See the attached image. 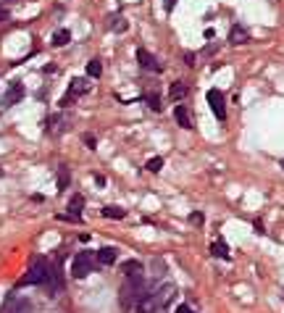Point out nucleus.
Instances as JSON below:
<instances>
[{"label": "nucleus", "mask_w": 284, "mask_h": 313, "mask_svg": "<svg viewBox=\"0 0 284 313\" xmlns=\"http://www.w3.org/2000/svg\"><path fill=\"white\" fill-rule=\"evenodd\" d=\"M21 100H24V84L13 82V84L8 87V93L3 95V105L11 108V105H16V103H21Z\"/></svg>", "instance_id": "6e6552de"}, {"label": "nucleus", "mask_w": 284, "mask_h": 313, "mask_svg": "<svg viewBox=\"0 0 284 313\" xmlns=\"http://www.w3.org/2000/svg\"><path fill=\"white\" fill-rule=\"evenodd\" d=\"M82 140H84V145H87V148H90V150H95V145H98V140L92 137V134H84V137H82Z\"/></svg>", "instance_id": "a878e982"}, {"label": "nucleus", "mask_w": 284, "mask_h": 313, "mask_svg": "<svg viewBox=\"0 0 284 313\" xmlns=\"http://www.w3.org/2000/svg\"><path fill=\"white\" fill-rule=\"evenodd\" d=\"M48 274H50V263H48L45 258H34V261L29 263L27 277L21 279V284H42V282L48 279Z\"/></svg>", "instance_id": "7ed1b4c3"}, {"label": "nucleus", "mask_w": 284, "mask_h": 313, "mask_svg": "<svg viewBox=\"0 0 284 313\" xmlns=\"http://www.w3.org/2000/svg\"><path fill=\"white\" fill-rule=\"evenodd\" d=\"M174 3H177V0H166V3H163V8H166V13H171V11H174Z\"/></svg>", "instance_id": "cd10ccee"}, {"label": "nucleus", "mask_w": 284, "mask_h": 313, "mask_svg": "<svg viewBox=\"0 0 284 313\" xmlns=\"http://www.w3.org/2000/svg\"><path fill=\"white\" fill-rule=\"evenodd\" d=\"M0 176H3V169H0Z\"/></svg>", "instance_id": "7c9ffc66"}, {"label": "nucleus", "mask_w": 284, "mask_h": 313, "mask_svg": "<svg viewBox=\"0 0 284 313\" xmlns=\"http://www.w3.org/2000/svg\"><path fill=\"white\" fill-rule=\"evenodd\" d=\"M0 21H8V11H3V8H0Z\"/></svg>", "instance_id": "c756f323"}, {"label": "nucleus", "mask_w": 284, "mask_h": 313, "mask_svg": "<svg viewBox=\"0 0 284 313\" xmlns=\"http://www.w3.org/2000/svg\"><path fill=\"white\" fill-rule=\"evenodd\" d=\"M63 124H69V121H66V116H53V119L48 121V132H50V134H61L63 129H66Z\"/></svg>", "instance_id": "dca6fc26"}, {"label": "nucleus", "mask_w": 284, "mask_h": 313, "mask_svg": "<svg viewBox=\"0 0 284 313\" xmlns=\"http://www.w3.org/2000/svg\"><path fill=\"white\" fill-rule=\"evenodd\" d=\"M100 74H103V66H100L98 58H92L90 63H87V77H90V79H98Z\"/></svg>", "instance_id": "a211bd4d"}, {"label": "nucleus", "mask_w": 284, "mask_h": 313, "mask_svg": "<svg viewBox=\"0 0 284 313\" xmlns=\"http://www.w3.org/2000/svg\"><path fill=\"white\" fill-rule=\"evenodd\" d=\"M174 119H177V124L182 129H192V116H190L187 105H177V108H174Z\"/></svg>", "instance_id": "9d476101"}, {"label": "nucleus", "mask_w": 284, "mask_h": 313, "mask_svg": "<svg viewBox=\"0 0 284 313\" xmlns=\"http://www.w3.org/2000/svg\"><path fill=\"white\" fill-rule=\"evenodd\" d=\"M66 187H69V169L61 166V171H58V190H66Z\"/></svg>", "instance_id": "aec40b11"}, {"label": "nucleus", "mask_w": 284, "mask_h": 313, "mask_svg": "<svg viewBox=\"0 0 284 313\" xmlns=\"http://www.w3.org/2000/svg\"><path fill=\"white\" fill-rule=\"evenodd\" d=\"M248 40H250V32L245 27H232V32H229V42L232 45H245Z\"/></svg>", "instance_id": "9b49d317"}, {"label": "nucleus", "mask_w": 284, "mask_h": 313, "mask_svg": "<svg viewBox=\"0 0 284 313\" xmlns=\"http://www.w3.org/2000/svg\"><path fill=\"white\" fill-rule=\"evenodd\" d=\"M116 258H119V250H116V248H100V250H98V261H100L103 266H113Z\"/></svg>", "instance_id": "f8f14e48"}, {"label": "nucleus", "mask_w": 284, "mask_h": 313, "mask_svg": "<svg viewBox=\"0 0 284 313\" xmlns=\"http://www.w3.org/2000/svg\"><path fill=\"white\" fill-rule=\"evenodd\" d=\"M90 87H92L90 82L79 77V79H74V82H71V89H69V93L77 98V95H84V93H90Z\"/></svg>", "instance_id": "2eb2a0df"}, {"label": "nucleus", "mask_w": 284, "mask_h": 313, "mask_svg": "<svg viewBox=\"0 0 284 313\" xmlns=\"http://www.w3.org/2000/svg\"><path fill=\"white\" fill-rule=\"evenodd\" d=\"M145 169H147V171H153V174H158V171L163 169V158H150Z\"/></svg>", "instance_id": "4be33fe9"}, {"label": "nucleus", "mask_w": 284, "mask_h": 313, "mask_svg": "<svg viewBox=\"0 0 284 313\" xmlns=\"http://www.w3.org/2000/svg\"><path fill=\"white\" fill-rule=\"evenodd\" d=\"M213 255H216V258H224V261H229V258H232V255H229V248H226V242H224V240L213 242Z\"/></svg>", "instance_id": "f3484780"}, {"label": "nucleus", "mask_w": 284, "mask_h": 313, "mask_svg": "<svg viewBox=\"0 0 284 313\" xmlns=\"http://www.w3.org/2000/svg\"><path fill=\"white\" fill-rule=\"evenodd\" d=\"M82 208H84V197L82 195H71V200H69V216L66 218L79 221L82 218Z\"/></svg>", "instance_id": "1a4fd4ad"}, {"label": "nucleus", "mask_w": 284, "mask_h": 313, "mask_svg": "<svg viewBox=\"0 0 284 313\" xmlns=\"http://www.w3.org/2000/svg\"><path fill=\"white\" fill-rule=\"evenodd\" d=\"M66 42H71V32L69 29H58L53 34V45H58V48H61V45H66Z\"/></svg>", "instance_id": "6ab92c4d"}, {"label": "nucleus", "mask_w": 284, "mask_h": 313, "mask_svg": "<svg viewBox=\"0 0 284 313\" xmlns=\"http://www.w3.org/2000/svg\"><path fill=\"white\" fill-rule=\"evenodd\" d=\"M281 169H284V161H281Z\"/></svg>", "instance_id": "2f4dec72"}, {"label": "nucleus", "mask_w": 284, "mask_h": 313, "mask_svg": "<svg viewBox=\"0 0 284 313\" xmlns=\"http://www.w3.org/2000/svg\"><path fill=\"white\" fill-rule=\"evenodd\" d=\"M137 61H140V66H142L145 71H156V74H158V71H163V66L156 61V56H150L145 48H140V50H137Z\"/></svg>", "instance_id": "0eeeda50"}, {"label": "nucleus", "mask_w": 284, "mask_h": 313, "mask_svg": "<svg viewBox=\"0 0 284 313\" xmlns=\"http://www.w3.org/2000/svg\"><path fill=\"white\" fill-rule=\"evenodd\" d=\"M174 295H177V287H174V284H161L158 289H153V292H145L137 300L135 310L137 313H158V310H163L174 300Z\"/></svg>", "instance_id": "f257e3e1"}, {"label": "nucleus", "mask_w": 284, "mask_h": 313, "mask_svg": "<svg viewBox=\"0 0 284 313\" xmlns=\"http://www.w3.org/2000/svg\"><path fill=\"white\" fill-rule=\"evenodd\" d=\"M113 21H116V24H111V27H116V29H119V32H126V21H124V19H121V16H116V19H113Z\"/></svg>", "instance_id": "bb28decb"}, {"label": "nucleus", "mask_w": 284, "mask_h": 313, "mask_svg": "<svg viewBox=\"0 0 284 313\" xmlns=\"http://www.w3.org/2000/svg\"><path fill=\"white\" fill-rule=\"evenodd\" d=\"M0 313H32V303L27 298H8Z\"/></svg>", "instance_id": "423d86ee"}, {"label": "nucleus", "mask_w": 284, "mask_h": 313, "mask_svg": "<svg viewBox=\"0 0 284 313\" xmlns=\"http://www.w3.org/2000/svg\"><path fill=\"white\" fill-rule=\"evenodd\" d=\"M137 271H142V266L137 261H126L124 263V274H137Z\"/></svg>", "instance_id": "5701e85b"}, {"label": "nucleus", "mask_w": 284, "mask_h": 313, "mask_svg": "<svg viewBox=\"0 0 284 313\" xmlns=\"http://www.w3.org/2000/svg\"><path fill=\"white\" fill-rule=\"evenodd\" d=\"M147 105L158 114V111H161V100H158V95H147Z\"/></svg>", "instance_id": "b1692460"}, {"label": "nucleus", "mask_w": 284, "mask_h": 313, "mask_svg": "<svg viewBox=\"0 0 284 313\" xmlns=\"http://www.w3.org/2000/svg\"><path fill=\"white\" fill-rule=\"evenodd\" d=\"M168 98L177 103V100H184L187 98V84L184 82H174L171 87H168Z\"/></svg>", "instance_id": "4468645a"}, {"label": "nucleus", "mask_w": 284, "mask_h": 313, "mask_svg": "<svg viewBox=\"0 0 284 313\" xmlns=\"http://www.w3.org/2000/svg\"><path fill=\"white\" fill-rule=\"evenodd\" d=\"M103 216L105 218H124V211L116 206H108V208H103Z\"/></svg>", "instance_id": "412c9836"}, {"label": "nucleus", "mask_w": 284, "mask_h": 313, "mask_svg": "<svg viewBox=\"0 0 284 313\" xmlns=\"http://www.w3.org/2000/svg\"><path fill=\"white\" fill-rule=\"evenodd\" d=\"M42 284H45L48 287V292L55 298L58 292H61V277H58V271H53V268H50V274H48V279L45 282H42Z\"/></svg>", "instance_id": "ddd939ff"}, {"label": "nucleus", "mask_w": 284, "mask_h": 313, "mask_svg": "<svg viewBox=\"0 0 284 313\" xmlns=\"http://www.w3.org/2000/svg\"><path fill=\"white\" fill-rule=\"evenodd\" d=\"M177 313H192L190 305H177Z\"/></svg>", "instance_id": "c85d7f7f"}, {"label": "nucleus", "mask_w": 284, "mask_h": 313, "mask_svg": "<svg viewBox=\"0 0 284 313\" xmlns=\"http://www.w3.org/2000/svg\"><path fill=\"white\" fill-rule=\"evenodd\" d=\"M208 105L213 111V116L218 121H224L226 119V105H224V95L218 93V89H208Z\"/></svg>", "instance_id": "39448f33"}, {"label": "nucleus", "mask_w": 284, "mask_h": 313, "mask_svg": "<svg viewBox=\"0 0 284 313\" xmlns=\"http://www.w3.org/2000/svg\"><path fill=\"white\" fill-rule=\"evenodd\" d=\"M87 274H92V255L90 253H77V258L71 261V277L84 279Z\"/></svg>", "instance_id": "20e7f679"}, {"label": "nucleus", "mask_w": 284, "mask_h": 313, "mask_svg": "<svg viewBox=\"0 0 284 313\" xmlns=\"http://www.w3.org/2000/svg\"><path fill=\"white\" fill-rule=\"evenodd\" d=\"M203 221H205V218H203V213H200V211H195V213H190V224H198V227H200Z\"/></svg>", "instance_id": "393cba45"}, {"label": "nucleus", "mask_w": 284, "mask_h": 313, "mask_svg": "<svg viewBox=\"0 0 284 313\" xmlns=\"http://www.w3.org/2000/svg\"><path fill=\"white\" fill-rule=\"evenodd\" d=\"M142 295H145V277H142V271L126 274V279H124V284L119 289V303H121V308L124 310H132Z\"/></svg>", "instance_id": "f03ea898"}]
</instances>
